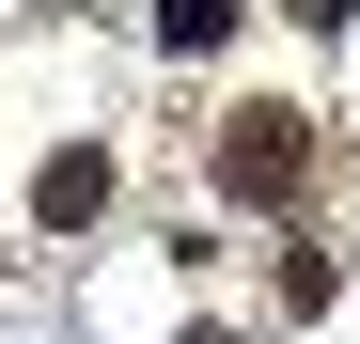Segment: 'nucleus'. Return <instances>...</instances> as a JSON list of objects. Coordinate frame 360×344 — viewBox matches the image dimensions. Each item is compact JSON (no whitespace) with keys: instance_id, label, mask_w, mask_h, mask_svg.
<instances>
[{"instance_id":"nucleus-1","label":"nucleus","mask_w":360,"mask_h":344,"mask_svg":"<svg viewBox=\"0 0 360 344\" xmlns=\"http://www.w3.org/2000/svg\"><path fill=\"white\" fill-rule=\"evenodd\" d=\"M297 188H314V110H297V94H251L219 126V204H297Z\"/></svg>"},{"instance_id":"nucleus-2","label":"nucleus","mask_w":360,"mask_h":344,"mask_svg":"<svg viewBox=\"0 0 360 344\" xmlns=\"http://www.w3.org/2000/svg\"><path fill=\"white\" fill-rule=\"evenodd\" d=\"M32 219H47V235H94V219H110V141H63V157H47L32 172Z\"/></svg>"},{"instance_id":"nucleus-3","label":"nucleus","mask_w":360,"mask_h":344,"mask_svg":"<svg viewBox=\"0 0 360 344\" xmlns=\"http://www.w3.org/2000/svg\"><path fill=\"white\" fill-rule=\"evenodd\" d=\"M235 32V0H157V47H219Z\"/></svg>"},{"instance_id":"nucleus-4","label":"nucleus","mask_w":360,"mask_h":344,"mask_svg":"<svg viewBox=\"0 0 360 344\" xmlns=\"http://www.w3.org/2000/svg\"><path fill=\"white\" fill-rule=\"evenodd\" d=\"M282 16H297V32H345V16H360V0H282Z\"/></svg>"}]
</instances>
